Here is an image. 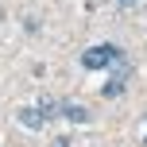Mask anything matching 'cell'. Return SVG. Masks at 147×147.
<instances>
[{"mask_svg": "<svg viewBox=\"0 0 147 147\" xmlns=\"http://www.w3.org/2000/svg\"><path fill=\"white\" fill-rule=\"evenodd\" d=\"M120 47H112V43H97V47H89L85 54H81V66L85 70H105V66H112V62H120Z\"/></svg>", "mask_w": 147, "mask_h": 147, "instance_id": "cell-1", "label": "cell"}, {"mask_svg": "<svg viewBox=\"0 0 147 147\" xmlns=\"http://www.w3.org/2000/svg\"><path fill=\"white\" fill-rule=\"evenodd\" d=\"M20 124L31 128V132H39V128L47 124V116H43V109H39V105H27V109H20Z\"/></svg>", "mask_w": 147, "mask_h": 147, "instance_id": "cell-2", "label": "cell"}, {"mask_svg": "<svg viewBox=\"0 0 147 147\" xmlns=\"http://www.w3.org/2000/svg\"><path fill=\"white\" fill-rule=\"evenodd\" d=\"M62 116L74 120V124H89V109L85 105H74V101H62Z\"/></svg>", "mask_w": 147, "mask_h": 147, "instance_id": "cell-3", "label": "cell"}, {"mask_svg": "<svg viewBox=\"0 0 147 147\" xmlns=\"http://www.w3.org/2000/svg\"><path fill=\"white\" fill-rule=\"evenodd\" d=\"M128 74H132L128 66H120L116 74H112V81L105 85V97H120V93H124V85H128Z\"/></svg>", "mask_w": 147, "mask_h": 147, "instance_id": "cell-4", "label": "cell"}, {"mask_svg": "<svg viewBox=\"0 0 147 147\" xmlns=\"http://www.w3.org/2000/svg\"><path fill=\"white\" fill-rule=\"evenodd\" d=\"M54 147H70V140H66V136H58V140H54Z\"/></svg>", "mask_w": 147, "mask_h": 147, "instance_id": "cell-5", "label": "cell"}, {"mask_svg": "<svg viewBox=\"0 0 147 147\" xmlns=\"http://www.w3.org/2000/svg\"><path fill=\"white\" fill-rule=\"evenodd\" d=\"M120 4H132V0H120Z\"/></svg>", "mask_w": 147, "mask_h": 147, "instance_id": "cell-6", "label": "cell"}]
</instances>
